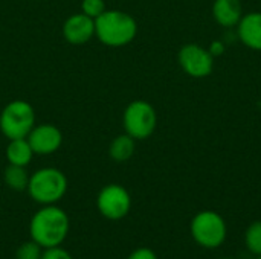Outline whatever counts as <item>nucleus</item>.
<instances>
[{
  "label": "nucleus",
  "instance_id": "4468645a",
  "mask_svg": "<svg viewBox=\"0 0 261 259\" xmlns=\"http://www.w3.org/2000/svg\"><path fill=\"white\" fill-rule=\"evenodd\" d=\"M136 151V140L128 134H118L109 145V156L116 163L128 162Z\"/></svg>",
  "mask_w": 261,
  "mask_h": 259
},
{
  "label": "nucleus",
  "instance_id": "423d86ee",
  "mask_svg": "<svg viewBox=\"0 0 261 259\" xmlns=\"http://www.w3.org/2000/svg\"><path fill=\"white\" fill-rule=\"evenodd\" d=\"M190 234L196 244L203 249L220 247L228 237V226L225 218L216 211H200L190 223Z\"/></svg>",
  "mask_w": 261,
  "mask_h": 259
},
{
  "label": "nucleus",
  "instance_id": "f8f14e48",
  "mask_svg": "<svg viewBox=\"0 0 261 259\" xmlns=\"http://www.w3.org/2000/svg\"><path fill=\"white\" fill-rule=\"evenodd\" d=\"M211 12L219 26L223 29H236L243 17V6L240 0H214Z\"/></svg>",
  "mask_w": 261,
  "mask_h": 259
},
{
  "label": "nucleus",
  "instance_id": "4be33fe9",
  "mask_svg": "<svg viewBox=\"0 0 261 259\" xmlns=\"http://www.w3.org/2000/svg\"><path fill=\"white\" fill-rule=\"evenodd\" d=\"M255 259H261V256H257V258H255Z\"/></svg>",
  "mask_w": 261,
  "mask_h": 259
},
{
  "label": "nucleus",
  "instance_id": "6e6552de",
  "mask_svg": "<svg viewBox=\"0 0 261 259\" xmlns=\"http://www.w3.org/2000/svg\"><path fill=\"white\" fill-rule=\"evenodd\" d=\"M214 60L208 47L197 43H187L177 52L179 67L185 75L194 79L208 78L214 70Z\"/></svg>",
  "mask_w": 261,
  "mask_h": 259
},
{
  "label": "nucleus",
  "instance_id": "ddd939ff",
  "mask_svg": "<svg viewBox=\"0 0 261 259\" xmlns=\"http://www.w3.org/2000/svg\"><path fill=\"white\" fill-rule=\"evenodd\" d=\"M34 151L28 142L26 137L21 139H11L8 140L6 150H5V157L9 165H17V166H28L32 162Z\"/></svg>",
  "mask_w": 261,
  "mask_h": 259
},
{
  "label": "nucleus",
  "instance_id": "0eeeda50",
  "mask_svg": "<svg viewBox=\"0 0 261 259\" xmlns=\"http://www.w3.org/2000/svg\"><path fill=\"white\" fill-rule=\"evenodd\" d=\"M96 209L106 220L119 221L132 209V195L122 185L109 183L96 195Z\"/></svg>",
  "mask_w": 261,
  "mask_h": 259
},
{
  "label": "nucleus",
  "instance_id": "9d476101",
  "mask_svg": "<svg viewBox=\"0 0 261 259\" xmlns=\"http://www.w3.org/2000/svg\"><path fill=\"white\" fill-rule=\"evenodd\" d=\"M61 34L69 44L81 46L95 38V20L83 14L81 11L69 15L63 26Z\"/></svg>",
  "mask_w": 261,
  "mask_h": 259
},
{
  "label": "nucleus",
  "instance_id": "f3484780",
  "mask_svg": "<svg viewBox=\"0 0 261 259\" xmlns=\"http://www.w3.org/2000/svg\"><path fill=\"white\" fill-rule=\"evenodd\" d=\"M41 253L43 247L29 240L18 246V249L15 250V259H41Z\"/></svg>",
  "mask_w": 261,
  "mask_h": 259
},
{
  "label": "nucleus",
  "instance_id": "2eb2a0df",
  "mask_svg": "<svg viewBox=\"0 0 261 259\" xmlns=\"http://www.w3.org/2000/svg\"><path fill=\"white\" fill-rule=\"evenodd\" d=\"M29 176L26 171V166H17V165H9L3 171V182L5 185L15 192H23L28 189L29 183Z\"/></svg>",
  "mask_w": 261,
  "mask_h": 259
},
{
  "label": "nucleus",
  "instance_id": "412c9836",
  "mask_svg": "<svg viewBox=\"0 0 261 259\" xmlns=\"http://www.w3.org/2000/svg\"><path fill=\"white\" fill-rule=\"evenodd\" d=\"M208 50H210V53L214 58L222 56L226 52V43H225V40H214V41H211L210 46H208Z\"/></svg>",
  "mask_w": 261,
  "mask_h": 259
},
{
  "label": "nucleus",
  "instance_id": "f257e3e1",
  "mask_svg": "<svg viewBox=\"0 0 261 259\" xmlns=\"http://www.w3.org/2000/svg\"><path fill=\"white\" fill-rule=\"evenodd\" d=\"M69 229V215L57 205L41 206L29 221V237L43 249L61 246L67 238Z\"/></svg>",
  "mask_w": 261,
  "mask_h": 259
},
{
  "label": "nucleus",
  "instance_id": "f03ea898",
  "mask_svg": "<svg viewBox=\"0 0 261 259\" xmlns=\"http://www.w3.org/2000/svg\"><path fill=\"white\" fill-rule=\"evenodd\" d=\"M138 35V21L121 9H106L95 20V38L109 47H124Z\"/></svg>",
  "mask_w": 261,
  "mask_h": 259
},
{
  "label": "nucleus",
  "instance_id": "1a4fd4ad",
  "mask_svg": "<svg viewBox=\"0 0 261 259\" xmlns=\"http://www.w3.org/2000/svg\"><path fill=\"white\" fill-rule=\"evenodd\" d=\"M26 139L34 154L50 156L61 148L63 131L54 124H35Z\"/></svg>",
  "mask_w": 261,
  "mask_h": 259
},
{
  "label": "nucleus",
  "instance_id": "aec40b11",
  "mask_svg": "<svg viewBox=\"0 0 261 259\" xmlns=\"http://www.w3.org/2000/svg\"><path fill=\"white\" fill-rule=\"evenodd\" d=\"M127 259H158V255L150 247H139V249H135L127 256Z\"/></svg>",
  "mask_w": 261,
  "mask_h": 259
},
{
  "label": "nucleus",
  "instance_id": "20e7f679",
  "mask_svg": "<svg viewBox=\"0 0 261 259\" xmlns=\"http://www.w3.org/2000/svg\"><path fill=\"white\" fill-rule=\"evenodd\" d=\"M122 128L136 142L151 137L158 128L156 108L145 99L128 102L122 111Z\"/></svg>",
  "mask_w": 261,
  "mask_h": 259
},
{
  "label": "nucleus",
  "instance_id": "5701e85b",
  "mask_svg": "<svg viewBox=\"0 0 261 259\" xmlns=\"http://www.w3.org/2000/svg\"><path fill=\"white\" fill-rule=\"evenodd\" d=\"M222 259H231V258H222Z\"/></svg>",
  "mask_w": 261,
  "mask_h": 259
},
{
  "label": "nucleus",
  "instance_id": "6ab92c4d",
  "mask_svg": "<svg viewBox=\"0 0 261 259\" xmlns=\"http://www.w3.org/2000/svg\"><path fill=\"white\" fill-rule=\"evenodd\" d=\"M41 259H73V256L66 249H63L61 246H57V247L43 249Z\"/></svg>",
  "mask_w": 261,
  "mask_h": 259
},
{
  "label": "nucleus",
  "instance_id": "dca6fc26",
  "mask_svg": "<svg viewBox=\"0 0 261 259\" xmlns=\"http://www.w3.org/2000/svg\"><path fill=\"white\" fill-rule=\"evenodd\" d=\"M245 246L249 253L261 256V221H254L245 232Z\"/></svg>",
  "mask_w": 261,
  "mask_h": 259
},
{
  "label": "nucleus",
  "instance_id": "9b49d317",
  "mask_svg": "<svg viewBox=\"0 0 261 259\" xmlns=\"http://www.w3.org/2000/svg\"><path fill=\"white\" fill-rule=\"evenodd\" d=\"M237 40L251 50L261 52V12L252 11L243 14L242 20L236 26Z\"/></svg>",
  "mask_w": 261,
  "mask_h": 259
},
{
  "label": "nucleus",
  "instance_id": "a211bd4d",
  "mask_svg": "<svg viewBox=\"0 0 261 259\" xmlns=\"http://www.w3.org/2000/svg\"><path fill=\"white\" fill-rule=\"evenodd\" d=\"M106 9L107 6L104 0H81V5H80V11L93 20H96Z\"/></svg>",
  "mask_w": 261,
  "mask_h": 259
},
{
  "label": "nucleus",
  "instance_id": "39448f33",
  "mask_svg": "<svg viewBox=\"0 0 261 259\" xmlns=\"http://www.w3.org/2000/svg\"><path fill=\"white\" fill-rule=\"evenodd\" d=\"M35 124V110L24 99H12L0 111V131L8 140L28 137Z\"/></svg>",
  "mask_w": 261,
  "mask_h": 259
},
{
  "label": "nucleus",
  "instance_id": "7ed1b4c3",
  "mask_svg": "<svg viewBox=\"0 0 261 259\" xmlns=\"http://www.w3.org/2000/svg\"><path fill=\"white\" fill-rule=\"evenodd\" d=\"M66 174L54 166H44L29 176L28 194L40 206L57 205L67 192Z\"/></svg>",
  "mask_w": 261,
  "mask_h": 259
}]
</instances>
